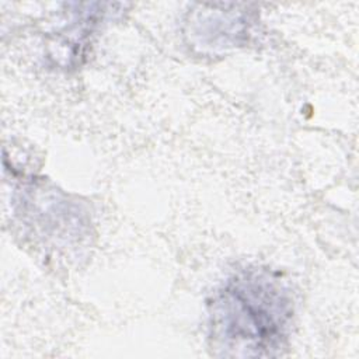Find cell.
<instances>
[{
    "label": "cell",
    "instance_id": "6da1fadb",
    "mask_svg": "<svg viewBox=\"0 0 359 359\" xmlns=\"http://www.w3.org/2000/svg\"><path fill=\"white\" fill-rule=\"evenodd\" d=\"M292 309L282 283L262 271L243 272L210 303L213 338L226 355H273L282 345Z\"/></svg>",
    "mask_w": 359,
    "mask_h": 359
}]
</instances>
